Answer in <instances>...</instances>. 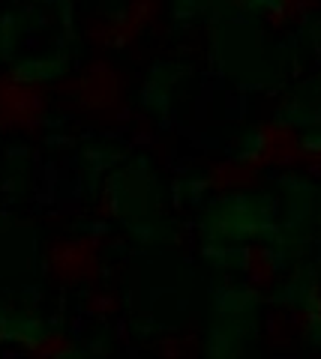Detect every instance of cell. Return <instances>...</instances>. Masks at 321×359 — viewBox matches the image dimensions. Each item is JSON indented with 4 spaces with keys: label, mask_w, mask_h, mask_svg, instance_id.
Here are the masks:
<instances>
[{
    "label": "cell",
    "mask_w": 321,
    "mask_h": 359,
    "mask_svg": "<svg viewBox=\"0 0 321 359\" xmlns=\"http://www.w3.org/2000/svg\"><path fill=\"white\" fill-rule=\"evenodd\" d=\"M46 90L15 72L0 75V129L27 132L42 123Z\"/></svg>",
    "instance_id": "6da1fadb"
},
{
    "label": "cell",
    "mask_w": 321,
    "mask_h": 359,
    "mask_svg": "<svg viewBox=\"0 0 321 359\" xmlns=\"http://www.w3.org/2000/svg\"><path fill=\"white\" fill-rule=\"evenodd\" d=\"M48 266L60 282H87L96 276L99 269V252L96 243L91 237H79V240H60L51 245L48 252Z\"/></svg>",
    "instance_id": "7a4b0ae2"
},
{
    "label": "cell",
    "mask_w": 321,
    "mask_h": 359,
    "mask_svg": "<svg viewBox=\"0 0 321 359\" xmlns=\"http://www.w3.org/2000/svg\"><path fill=\"white\" fill-rule=\"evenodd\" d=\"M75 96H79V102L91 108L93 114H103L108 105L117 108V102H120L117 96H124V93H120V87H117V75L108 69L105 63H96L75 81Z\"/></svg>",
    "instance_id": "3957f363"
},
{
    "label": "cell",
    "mask_w": 321,
    "mask_h": 359,
    "mask_svg": "<svg viewBox=\"0 0 321 359\" xmlns=\"http://www.w3.org/2000/svg\"><path fill=\"white\" fill-rule=\"evenodd\" d=\"M117 297L108 294V290H96V294H91V302H87V309H91L93 314H99V318H108V314L117 311Z\"/></svg>",
    "instance_id": "277c9868"
},
{
    "label": "cell",
    "mask_w": 321,
    "mask_h": 359,
    "mask_svg": "<svg viewBox=\"0 0 321 359\" xmlns=\"http://www.w3.org/2000/svg\"><path fill=\"white\" fill-rule=\"evenodd\" d=\"M66 351H70V341H63V335H60V332L42 335V341L30 347V353H48V356H54V353H66Z\"/></svg>",
    "instance_id": "5b68a950"
}]
</instances>
